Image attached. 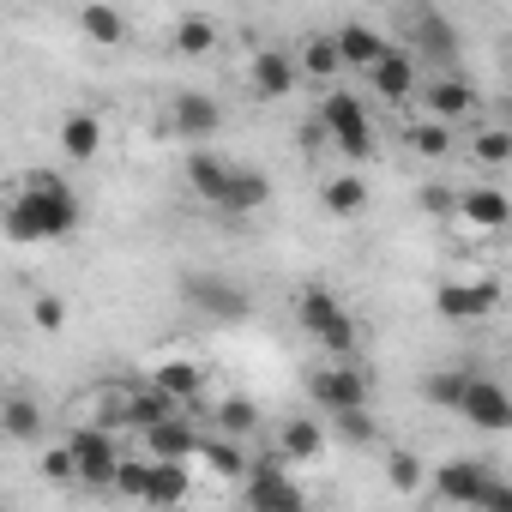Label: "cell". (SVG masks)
<instances>
[{
	"label": "cell",
	"instance_id": "19",
	"mask_svg": "<svg viewBox=\"0 0 512 512\" xmlns=\"http://www.w3.org/2000/svg\"><path fill=\"white\" fill-rule=\"evenodd\" d=\"M410 55H434V61H446V55H458V31H452V19L446 13H434V7H416L410 19Z\"/></svg>",
	"mask_w": 512,
	"mask_h": 512
},
{
	"label": "cell",
	"instance_id": "30",
	"mask_svg": "<svg viewBox=\"0 0 512 512\" xmlns=\"http://www.w3.org/2000/svg\"><path fill=\"white\" fill-rule=\"evenodd\" d=\"M404 145H410L416 157L440 163V157H446V151H452L458 139H452V127H440V121H428V115H422V121H410V127H404Z\"/></svg>",
	"mask_w": 512,
	"mask_h": 512
},
{
	"label": "cell",
	"instance_id": "16",
	"mask_svg": "<svg viewBox=\"0 0 512 512\" xmlns=\"http://www.w3.org/2000/svg\"><path fill=\"white\" fill-rule=\"evenodd\" d=\"M416 97L428 103V121H440V127H458V121L482 103V97H476V85H470V79H458V73H452V79H428Z\"/></svg>",
	"mask_w": 512,
	"mask_h": 512
},
{
	"label": "cell",
	"instance_id": "3",
	"mask_svg": "<svg viewBox=\"0 0 512 512\" xmlns=\"http://www.w3.org/2000/svg\"><path fill=\"white\" fill-rule=\"evenodd\" d=\"M320 127H326V139L350 157V163H368L380 145H374V121H368V103L356 97V91H326L320 97Z\"/></svg>",
	"mask_w": 512,
	"mask_h": 512
},
{
	"label": "cell",
	"instance_id": "22",
	"mask_svg": "<svg viewBox=\"0 0 512 512\" xmlns=\"http://www.w3.org/2000/svg\"><path fill=\"white\" fill-rule=\"evenodd\" d=\"M332 49H338V61H344V67H362V73H368V67H374V61H380V55H386L392 43H386V37H380L374 25L350 19L344 31H332Z\"/></svg>",
	"mask_w": 512,
	"mask_h": 512
},
{
	"label": "cell",
	"instance_id": "15",
	"mask_svg": "<svg viewBox=\"0 0 512 512\" xmlns=\"http://www.w3.org/2000/svg\"><path fill=\"white\" fill-rule=\"evenodd\" d=\"M296 55L290 49H260L247 61V85H253V97H266V103H278V97H290L296 91Z\"/></svg>",
	"mask_w": 512,
	"mask_h": 512
},
{
	"label": "cell",
	"instance_id": "7",
	"mask_svg": "<svg viewBox=\"0 0 512 512\" xmlns=\"http://www.w3.org/2000/svg\"><path fill=\"white\" fill-rule=\"evenodd\" d=\"M241 500H247V512H284V506H302L308 494L296 488L290 464L260 458V464H247V476H241Z\"/></svg>",
	"mask_w": 512,
	"mask_h": 512
},
{
	"label": "cell",
	"instance_id": "33",
	"mask_svg": "<svg viewBox=\"0 0 512 512\" xmlns=\"http://www.w3.org/2000/svg\"><path fill=\"white\" fill-rule=\"evenodd\" d=\"M344 61H338V49H332V37H308L302 43V55H296V73H308V79H332Z\"/></svg>",
	"mask_w": 512,
	"mask_h": 512
},
{
	"label": "cell",
	"instance_id": "10",
	"mask_svg": "<svg viewBox=\"0 0 512 512\" xmlns=\"http://www.w3.org/2000/svg\"><path fill=\"white\" fill-rule=\"evenodd\" d=\"M494 476H500V470H494V464H482V458H446L440 470H428V488H434L446 506L476 512V500H482V488H488Z\"/></svg>",
	"mask_w": 512,
	"mask_h": 512
},
{
	"label": "cell",
	"instance_id": "29",
	"mask_svg": "<svg viewBox=\"0 0 512 512\" xmlns=\"http://www.w3.org/2000/svg\"><path fill=\"white\" fill-rule=\"evenodd\" d=\"M320 205H326L332 217H362V211H368V181H362V175H338V181L320 187Z\"/></svg>",
	"mask_w": 512,
	"mask_h": 512
},
{
	"label": "cell",
	"instance_id": "35",
	"mask_svg": "<svg viewBox=\"0 0 512 512\" xmlns=\"http://www.w3.org/2000/svg\"><path fill=\"white\" fill-rule=\"evenodd\" d=\"M464 380H470V368H434V374H428V404H434V410H458Z\"/></svg>",
	"mask_w": 512,
	"mask_h": 512
},
{
	"label": "cell",
	"instance_id": "17",
	"mask_svg": "<svg viewBox=\"0 0 512 512\" xmlns=\"http://www.w3.org/2000/svg\"><path fill=\"white\" fill-rule=\"evenodd\" d=\"M452 217L470 223V229H482V235H500L512 223V199L500 187H458V211Z\"/></svg>",
	"mask_w": 512,
	"mask_h": 512
},
{
	"label": "cell",
	"instance_id": "18",
	"mask_svg": "<svg viewBox=\"0 0 512 512\" xmlns=\"http://www.w3.org/2000/svg\"><path fill=\"white\" fill-rule=\"evenodd\" d=\"M145 386H151V392H163V398L181 410V404H193V398L205 392V368H199V362H187V356H169V362H157V368H151V380H145Z\"/></svg>",
	"mask_w": 512,
	"mask_h": 512
},
{
	"label": "cell",
	"instance_id": "23",
	"mask_svg": "<svg viewBox=\"0 0 512 512\" xmlns=\"http://www.w3.org/2000/svg\"><path fill=\"white\" fill-rule=\"evenodd\" d=\"M103 151V121L91 109H67L61 115V157L67 163H91Z\"/></svg>",
	"mask_w": 512,
	"mask_h": 512
},
{
	"label": "cell",
	"instance_id": "38",
	"mask_svg": "<svg viewBox=\"0 0 512 512\" xmlns=\"http://www.w3.org/2000/svg\"><path fill=\"white\" fill-rule=\"evenodd\" d=\"M145 476H151V458H127L121 452V464H115V494H127V500H145Z\"/></svg>",
	"mask_w": 512,
	"mask_h": 512
},
{
	"label": "cell",
	"instance_id": "40",
	"mask_svg": "<svg viewBox=\"0 0 512 512\" xmlns=\"http://www.w3.org/2000/svg\"><path fill=\"white\" fill-rule=\"evenodd\" d=\"M43 482H55V488H73V482H79L67 446H49V452H43Z\"/></svg>",
	"mask_w": 512,
	"mask_h": 512
},
{
	"label": "cell",
	"instance_id": "13",
	"mask_svg": "<svg viewBox=\"0 0 512 512\" xmlns=\"http://www.w3.org/2000/svg\"><path fill=\"white\" fill-rule=\"evenodd\" d=\"M139 440H145V458H151V464H193L205 434L175 410V416H163V422H157L151 434H139Z\"/></svg>",
	"mask_w": 512,
	"mask_h": 512
},
{
	"label": "cell",
	"instance_id": "6",
	"mask_svg": "<svg viewBox=\"0 0 512 512\" xmlns=\"http://www.w3.org/2000/svg\"><path fill=\"white\" fill-rule=\"evenodd\" d=\"M67 458H73V476L85 482V488H109L115 482V464H121V446H115V434L109 428H73L67 434Z\"/></svg>",
	"mask_w": 512,
	"mask_h": 512
},
{
	"label": "cell",
	"instance_id": "26",
	"mask_svg": "<svg viewBox=\"0 0 512 512\" xmlns=\"http://www.w3.org/2000/svg\"><path fill=\"white\" fill-rule=\"evenodd\" d=\"M169 49H175V55H187V61L211 55V49H217V19H205V13H187V19H175V31H169Z\"/></svg>",
	"mask_w": 512,
	"mask_h": 512
},
{
	"label": "cell",
	"instance_id": "32",
	"mask_svg": "<svg viewBox=\"0 0 512 512\" xmlns=\"http://www.w3.org/2000/svg\"><path fill=\"white\" fill-rule=\"evenodd\" d=\"M253 428H260V404L253 398H223L217 404V434L223 440H247Z\"/></svg>",
	"mask_w": 512,
	"mask_h": 512
},
{
	"label": "cell",
	"instance_id": "42",
	"mask_svg": "<svg viewBox=\"0 0 512 512\" xmlns=\"http://www.w3.org/2000/svg\"><path fill=\"white\" fill-rule=\"evenodd\" d=\"M284 512H314V506H308V500H302V506H284Z\"/></svg>",
	"mask_w": 512,
	"mask_h": 512
},
{
	"label": "cell",
	"instance_id": "41",
	"mask_svg": "<svg viewBox=\"0 0 512 512\" xmlns=\"http://www.w3.org/2000/svg\"><path fill=\"white\" fill-rule=\"evenodd\" d=\"M476 512H512V482H500V476H494V482L482 488V500H476Z\"/></svg>",
	"mask_w": 512,
	"mask_h": 512
},
{
	"label": "cell",
	"instance_id": "24",
	"mask_svg": "<svg viewBox=\"0 0 512 512\" xmlns=\"http://www.w3.org/2000/svg\"><path fill=\"white\" fill-rule=\"evenodd\" d=\"M0 434L19 440V446H37L43 440V404L31 392H7L0 398Z\"/></svg>",
	"mask_w": 512,
	"mask_h": 512
},
{
	"label": "cell",
	"instance_id": "39",
	"mask_svg": "<svg viewBox=\"0 0 512 512\" xmlns=\"http://www.w3.org/2000/svg\"><path fill=\"white\" fill-rule=\"evenodd\" d=\"M416 199H422V211H428V217H452V211H458V187H446V181L416 187Z\"/></svg>",
	"mask_w": 512,
	"mask_h": 512
},
{
	"label": "cell",
	"instance_id": "28",
	"mask_svg": "<svg viewBox=\"0 0 512 512\" xmlns=\"http://www.w3.org/2000/svg\"><path fill=\"white\" fill-rule=\"evenodd\" d=\"M79 31H85L91 43H103V49H121V43L133 37V25H127L115 7H79Z\"/></svg>",
	"mask_w": 512,
	"mask_h": 512
},
{
	"label": "cell",
	"instance_id": "21",
	"mask_svg": "<svg viewBox=\"0 0 512 512\" xmlns=\"http://www.w3.org/2000/svg\"><path fill=\"white\" fill-rule=\"evenodd\" d=\"M187 494H193V470H187V464H151L139 506H151V512H181Z\"/></svg>",
	"mask_w": 512,
	"mask_h": 512
},
{
	"label": "cell",
	"instance_id": "8",
	"mask_svg": "<svg viewBox=\"0 0 512 512\" xmlns=\"http://www.w3.org/2000/svg\"><path fill=\"white\" fill-rule=\"evenodd\" d=\"M187 302H193L205 320H223V326H241V320L253 314V296H247L235 278H223V272H193V278H187Z\"/></svg>",
	"mask_w": 512,
	"mask_h": 512
},
{
	"label": "cell",
	"instance_id": "1",
	"mask_svg": "<svg viewBox=\"0 0 512 512\" xmlns=\"http://www.w3.org/2000/svg\"><path fill=\"white\" fill-rule=\"evenodd\" d=\"M85 223V205H79V187L61 175V169H31L19 175V187L0 205V229L7 241L31 247V241H61Z\"/></svg>",
	"mask_w": 512,
	"mask_h": 512
},
{
	"label": "cell",
	"instance_id": "14",
	"mask_svg": "<svg viewBox=\"0 0 512 512\" xmlns=\"http://www.w3.org/2000/svg\"><path fill=\"white\" fill-rule=\"evenodd\" d=\"M266 199H272V175H266V169H253V163H235L229 181H223V193L211 199V211H223V217H247V211H260Z\"/></svg>",
	"mask_w": 512,
	"mask_h": 512
},
{
	"label": "cell",
	"instance_id": "43",
	"mask_svg": "<svg viewBox=\"0 0 512 512\" xmlns=\"http://www.w3.org/2000/svg\"><path fill=\"white\" fill-rule=\"evenodd\" d=\"M0 512H13V506H7V500H0Z\"/></svg>",
	"mask_w": 512,
	"mask_h": 512
},
{
	"label": "cell",
	"instance_id": "31",
	"mask_svg": "<svg viewBox=\"0 0 512 512\" xmlns=\"http://www.w3.org/2000/svg\"><path fill=\"white\" fill-rule=\"evenodd\" d=\"M386 482H392L398 494H416V488H428V464H422L410 446H392V452H386Z\"/></svg>",
	"mask_w": 512,
	"mask_h": 512
},
{
	"label": "cell",
	"instance_id": "5",
	"mask_svg": "<svg viewBox=\"0 0 512 512\" xmlns=\"http://www.w3.org/2000/svg\"><path fill=\"white\" fill-rule=\"evenodd\" d=\"M368 392H374V380H368V368H356V362H338V368H314V380H308V398H314L326 416H344V410H368Z\"/></svg>",
	"mask_w": 512,
	"mask_h": 512
},
{
	"label": "cell",
	"instance_id": "12",
	"mask_svg": "<svg viewBox=\"0 0 512 512\" xmlns=\"http://www.w3.org/2000/svg\"><path fill=\"white\" fill-rule=\"evenodd\" d=\"M368 91L380 103H410L422 91V73H416V55L410 49H386L374 67H368Z\"/></svg>",
	"mask_w": 512,
	"mask_h": 512
},
{
	"label": "cell",
	"instance_id": "37",
	"mask_svg": "<svg viewBox=\"0 0 512 512\" xmlns=\"http://www.w3.org/2000/svg\"><path fill=\"white\" fill-rule=\"evenodd\" d=\"M31 326H37L43 338H61V332H67V302H61L55 290L31 296Z\"/></svg>",
	"mask_w": 512,
	"mask_h": 512
},
{
	"label": "cell",
	"instance_id": "34",
	"mask_svg": "<svg viewBox=\"0 0 512 512\" xmlns=\"http://www.w3.org/2000/svg\"><path fill=\"white\" fill-rule=\"evenodd\" d=\"M470 157H476L482 169H506V163H512V133H506V127H482V133L470 139Z\"/></svg>",
	"mask_w": 512,
	"mask_h": 512
},
{
	"label": "cell",
	"instance_id": "27",
	"mask_svg": "<svg viewBox=\"0 0 512 512\" xmlns=\"http://www.w3.org/2000/svg\"><path fill=\"white\" fill-rule=\"evenodd\" d=\"M199 458H205V470L223 476V482H241V476H247V452H241V440L205 434V440H199Z\"/></svg>",
	"mask_w": 512,
	"mask_h": 512
},
{
	"label": "cell",
	"instance_id": "25",
	"mask_svg": "<svg viewBox=\"0 0 512 512\" xmlns=\"http://www.w3.org/2000/svg\"><path fill=\"white\" fill-rule=\"evenodd\" d=\"M229 169H235V163H229L223 151H211V145H193V151H187V187H193V193H199L205 205H211V199L223 193Z\"/></svg>",
	"mask_w": 512,
	"mask_h": 512
},
{
	"label": "cell",
	"instance_id": "4",
	"mask_svg": "<svg viewBox=\"0 0 512 512\" xmlns=\"http://www.w3.org/2000/svg\"><path fill=\"white\" fill-rule=\"evenodd\" d=\"M500 308V278H446L440 290H434V314L440 320H452V326H476V320H488Z\"/></svg>",
	"mask_w": 512,
	"mask_h": 512
},
{
	"label": "cell",
	"instance_id": "36",
	"mask_svg": "<svg viewBox=\"0 0 512 512\" xmlns=\"http://www.w3.org/2000/svg\"><path fill=\"white\" fill-rule=\"evenodd\" d=\"M332 434L350 440V446H374L380 440V416L374 410H344V416H332Z\"/></svg>",
	"mask_w": 512,
	"mask_h": 512
},
{
	"label": "cell",
	"instance_id": "11",
	"mask_svg": "<svg viewBox=\"0 0 512 512\" xmlns=\"http://www.w3.org/2000/svg\"><path fill=\"white\" fill-rule=\"evenodd\" d=\"M169 127H175V139L205 145V139L223 133V103L205 97V91H175V97H169Z\"/></svg>",
	"mask_w": 512,
	"mask_h": 512
},
{
	"label": "cell",
	"instance_id": "20",
	"mask_svg": "<svg viewBox=\"0 0 512 512\" xmlns=\"http://www.w3.org/2000/svg\"><path fill=\"white\" fill-rule=\"evenodd\" d=\"M326 452V428H320V416H290L284 428H278V464H314Z\"/></svg>",
	"mask_w": 512,
	"mask_h": 512
},
{
	"label": "cell",
	"instance_id": "9",
	"mask_svg": "<svg viewBox=\"0 0 512 512\" xmlns=\"http://www.w3.org/2000/svg\"><path fill=\"white\" fill-rule=\"evenodd\" d=\"M452 416H464L470 428H482V434H506L512 428V398H506V386L500 380H488V374H470L464 380V398H458V410Z\"/></svg>",
	"mask_w": 512,
	"mask_h": 512
},
{
	"label": "cell",
	"instance_id": "2",
	"mask_svg": "<svg viewBox=\"0 0 512 512\" xmlns=\"http://www.w3.org/2000/svg\"><path fill=\"white\" fill-rule=\"evenodd\" d=\"M296 320H302V332H308L320 350H332L338 362H356L362 332H356L350 308L338 302V290H326V284H302V290H296Z\"/></svg>",
	"mask_w": 512,
	"mask_h": 512
}]
</instances>
